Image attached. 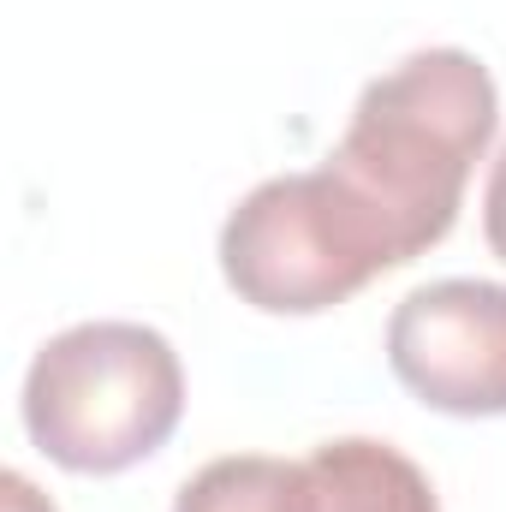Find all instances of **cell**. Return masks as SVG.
<instances>
[{
    "label": "cell",
    "mask_w": 506,
    "mask_h": 512,
    "mask_svg": "<svg viewBox=\"0 0 506 512\" xmlns=\"http://www.w3.org/2000/svg\"><path fill=\"white\" fill-rule=\"evenodd\" d=\"M501 126L495 78L465 48H417L364 84L328 167L381 215L399 256H423L459 221V197Z\"/></svg>",
    "instance_id": "cell-1"
},
{
    "label": "cell",
    "mask_w": 506,
    "mask_h": 512,
    "mask_svg": "<svg viewBox=\"0 0 506 512\" xmlns=\"http://www.w3.org/2000/svg\"><path fill=\"white\" fill-rule=\"evenodd\" d=\"M179 411V352L143 322H78L54 334L24 376L30 441L78 477H114L149 459L179 429Z\"/></svg>",
    "instance_id": "cell-2"
},
{
    "label": "cell",
    "mask_w": 506,
    "mask_h": 512,
    "mask_svg": "<svg viewBox=\"0 0 506 512\" xmlns=\"http://www.w3.org/2000/svg\"><path fill=\"white\" fill-rule=\"evenodd\" d=\"M399 262L381 215L334 167L262 179L221 227L227 286L268 316L334 310Z\"/></svg>",
    "instance_id": "cell-3"
},
{
    "label": "cell",
    "mask_w": 506,
    "mask_h": 512,
    "mask_svg": "<svg viewBox=\"0 0 506 512\" xmlns=\"http://www.w3.org/2000/svg\"><path fill=\"white\" fill-rule=\"evenodd\" d=\"M387 364L423 405L447 417L506 411V286L429 280L387 322Z\"/></svg>",
    "instance_id": "cell-4"
},
{
    "label": "cell",
    "mask_w": 506,
    "mask_h": 512,
    "mask_svg": "<svg viewBox=\"0 0 506 512\" xmlns=\"http://www.w3.org/2000/svg\"><path fill=\"white\" fill-rule=\"evenodd\" d=\"M304 465L316 477L322 512H441L429 477L387 441H322Z\"/></svg>",
    "instance_id": "cell-5"
},
{
    "label": "cell",
    "mask_w": 506,
    "mask_h": 512,
    "mask_svg": "<svg viewBox=\"0 0 506 512\" xmlns=\"http://www.w3.org/2000/svg\"><path fill=\"white\" fill-rule=\"evenodd\" d=\"M173 512H322L310 465L268 459V453H227L209 459L185 489Z\"/></svg>",
    "instance_id": "cell-6"
},
{
    "label": "cell",
    "mask_w": 506,
    "mask_h": 512,
    "mask_svg": "<svg viewBox=\"0 0 506 512\" xmlns=\"http://www.w3.org/2000/svg\"><path fill=\"white\" fill-rule=\"evenodd\" d=\"M483 239L506 262V143L495 155V167H489V191H483Z\"/></svg>",
    "instance_id": "cell-7"
},
{
    "label": "cell",
    "mask_w": 506,
    "mask_h": 512,
    "mask_svg": "<svg viewBox=\"0 0 506 512\" xmlns=\"http://www.w3.org/2000/svg\"><path fill=\"white\" fill-rule=\"evenodd\" d=\"M0 512H54V501H48L24 471H6V477H0Z\"/></svg>",
    "instance_id": "cell-8"
}]
</instances>
